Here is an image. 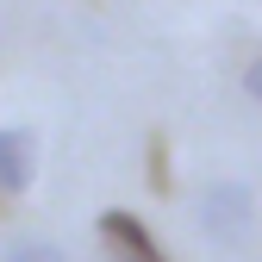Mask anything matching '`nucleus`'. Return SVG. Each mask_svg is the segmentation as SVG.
<instances>
[{"instance_id": "obj_5", "label": "nucleus", "mask_w": 262, "mask_h": 262, "mask_svg": "<svg viewBox=\"0 0 262 262\" xmlns=\"http://www.w3.org/2000/svg\"><path fill=\"white\" fill-rule=\"evenodd\" d=\"M244 88H250V100H262V56L250 62V69H244Z\"/></svg>"}, {"instance_id": "obj_4", "label": "nucleus", "mask_w": 262, "mask_h": 262, "mask_svg": "<svg viewBox=\"0 0 262 262\" xmlns=\"http://www.w3.org/2000/svg\"><path fill=\"white\" fill-rule=\"evenodd\" d=\"M0 262H62V250H56L50 237H19V244H7Z\"/></svg>"}, {"instance_id": "obj_1", "label": "nucleus", "mask_w": 262, "mask_h": 262, "mask_svg": "<svg viewBox=\"0 0 262 262\" xmlns=\"http://www.w3.org/2000/svg\"><path fill=\"white\" fill-rule=\"evenodd\" d=\"M250 219H256V200L244 181H212L206 200H200V231L212 244H244L250 237Z\"/></svg>"}, {"instance_id": "obj_2", "label": "nucleus", "mask_w": 262, "mask_h": 262, "mask_svg": "<svg viewBox=\"0 0 262 262\" xmlns=\"http://www.w3.org/2000/svg\"><path fill=\"white\" fill-rule=\"evenodd\" d=\"M100 231H106V244H113L125 262H162V250H156L150 231H144V219H131V212H106Z\"/></svg>"}, {"instance_id": "obj_3", "label": "nucleus", "mask_w": 262, "mask_h": 262, "mask_svg": "<svg viewBox=\"0 0 262 262\" xmlns=\"http://www.w3.org/2000/svg\"><path fill=\"white\" fill-rule=\"evenodd\" d=\"M31 187V138L25 131H0V193Z\"/></svg>"}]
</instances>
